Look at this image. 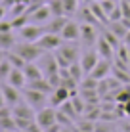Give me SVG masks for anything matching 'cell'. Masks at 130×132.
I'll return each instance as SVG.
<instances>
[{
    "label": "cell",
    "mask_w": 130,
    "mask_h": 132,
    "mask_svg": "<svg viewBox=\"0 0 130 132\" xmlns=\"http://www.w3.org/2000/svg\"><path fill=\"white\" fill-rule=\"evenodd\" d=\"M13 52H17L23 60L29 63V61H37V60H40L42 57V54H44V50L38 46L37 42H19L17 44L15 42V46L12 48Z\"/></svg>",
    "instance_id": "1"
},
{
    "label": "cell",
    "mask_w": 130,
    "mask_h": 132,
    "mask_svg": "<svg viewBox=\"0 0 130 132\" xmlns=\"http://www.w3.org/2000/svg\"><path fill=\"white\" fill-rule=\"evenodd\" d=\"M44 33H46L44 25H37V23H27L25 27H21L17 31L19 38H23V42H37Z\"/></svg>",
    "instance_id": "2"
},
{
    "label": "cell",
    "mask_w": 130,
    "mask_h": 132,
    "mask_svg": "<svg viewBox=\"0 0 130 132\" xmlns=\"http://www.w3.org/2000/svg\"><path fill=\"white\" fill-rule=\"evenodd\" d=\"M63 42L65 40L61 38V35H56V33H44L37 40V44L44 50V52H54V50H57Z\"/></svg>",
    "instance_id": "3"
},
{
    "label": "cell",
    "mask_w": 130,
    "mask_h": 132,
    "mask_svg": "<svg viewBox=\"0 0 130 132\" xmlns=\"http://www.w3.org/2000/svg\"><path fill=\"white\" fill-rule=\"evenodd\" d=\"M98 31H96V25L92 23H80V42L84 44L86 48H92L96 46L98 42Z\"/></svg>",
    "instance_id": "4"
},
{
    "label": "cell",
    "mask_w": 130,
    "mask_h": 132,
    "mask_svg": "<svg viewBox=\"0 0 130 132\" xmlns=\"http://www.w3.org/2000/svg\"><path fill=\"white\" fill-rule=\"evenodd\" d=\"M46 96L48 94L44 92H38V90L34 88H23V98L27 100V103H29L33 109H42L44 107V102H46Z\"/></svg>",
    "instance_id": "5"
},
{
    "label": "cell",
    "mask_w": 130,
    "mask_h": 132,
    "mask_svg": "<svg viewBox=\"0 0 130 132\" xmlns=\"http://www.w3.org/2000/svg\"><path fill=\"white\" fill-rule=\"evenodd\" d=\"M56 117H57V111H56V107H42V109H38L37 111V117H34V121L38 122L42 128H48L50 125H54V122H57L56 121Z\"/></svg>",
    "instance_id": "6"
},
{
    "label": "cell",
    "mask_w": 130,
    "mask_h": 132,
    "mask_svg": "<svg viewBox=\"0 0 130 132\" xmlns=\"http://www.w3.org/2000/svg\"><path fill=\"white\" fill-rule=\"evenodd\" d=\"M61 38L65 42H77V40H80V23L69 19L67 25L63 27V31H61Z\"/></svg>",
    "instance_id": "7"
},
{
    "label": "cell",
    "mask_w": 130,
    "mask_h": 132,
    "mask_svg": "<svg viewBox=\"0 0 130 132\" xmlns=\"http://www.w3.org/2000/svg\"><path fill=\"white\" fill-rule=\"evenodd\" d=\"M111 69H113V63L109 60H105V57H100V61L96 63V67H94L88 75H92L94 79L101 80V79H107V75L111 73Z\"/></svg>",
    "instance_id": "8"
},
{
    "label": "cell",
    "mask_w": 130,
    "mask_h": 132,
    "mask_svg": "<svg viewBox=\"0 0 130 132\" xmlns=\"http://www.w3.org/2000/svg\"><path fill=\"white\" fill-rule=\"evenodd\" d=\"M50 19H52V12H50V8H48L46 4L37 8V10L29 15V23H37V25H46Z\"/></svg>",
    "instance_id": "9"
},
{
    "label": "cell",
    "mask_w": 130,
    "mask_h": 132,
    "mask_svg": "<svg viewBox=\"0 0 130 132\" xmlns=\"http://www.w3.org/2000/svg\"><path fill=\"white\" fill-rule=\"evenodd\" d=\"M0 90H2V94H4V100H6V103H8L10 107L17 105V103L21 102V94H19V88L12 86L10 82H8V84H2V86H0Z\"/></svg>",
    "instance_id": "10"
},
{
    "label": "cell",
    "mask_w": 130,
    "mask_h": 132,
    "mask_svg": "<svg viewBox=\"0 0 130 132\" xmlns=\"http://www.w3.org/2000/svg\"><path fill=\"white\" fill-rule=\"evenodd\" d=\"M42 65H40V69H42L44 77H50V75H56V73H59V65H57V60L56 56H52V54H42Z\"/></svg>",
    "instance_id": "11"
},
{
    "label": "cell",
    "mask_w": 130,
    "mask_h": 132,
    "mask_svg": "<svg viewBox=\"0 0 130 132\" xmlns=\"http://www.w3.org/2000/svg\"><path fill=\"white\" fill-rule=\"evenodd\" d=\"M80 65H82V69L84 73H90L94 67H96V63L100 61V54H98V50H88V52H84L82 56H80Z\"/></svg>",
    "instance_id": "12"
},
{
    "label": "cell",
    "mask_w": 130,
    "mask_h": 132,
    "mask_svg": "<svg viewBox=\"0 0 130 132\" xmlns=\"http://www.w3.org/2000/svg\"><path fill=\"white\" fill-rule=\"evenodd\" d=\"M67 100H71V90L65 88V86H57V88H54V92L50 94V105L52 107H59L63 102Z\"/></svg>",
    "instance_id": "13"
},
{
    "label": "cell",
    "mask_w": 130,
    "mask_h": 132,
    "mask_svg": "<svg viewBox=\"0 0 130 132\" xmlns=\"http://www.w3.org/2000/svg\"><path fill=\"white\" fill-rule=\"evenodd\" d=\"M56 52H57V54H61V56H63V57H65V60L69 61V63H75V61H79V54H80V52H79V48L75 46L73 42L61 44V46L57 48Z\"/></svg>",
    "instance_id": "14"
},
{
    "label": "cell",
    "mask_w": 130,
    "mask_h": 132,
    "mask_svg": "<svg viewBox=\"0 0 130 132\" xmlns=\"http://www.w3.org/2000/svg\"><path fill=\"white\" fill-rule=\"evenodd\" d=\"M67 21H69V17H67V15L52 17V19L48 21L46 25H44V29H46V33H56V35H61V31H63V27L67 25Z\"/></svg>",
    "instance_id": "15"
},
{
    "label": "cell",
    "mask_w": 130,
    "mask_h": 132,
    "mask_svg": "<svg viewBox=\"0 0 130 132\" xmlns=\"http://www.w3.org/2000/svg\"><path fill=\"white\" fill-rule=\"evenodd\" d=\"M96 50H98V54H100V57H105V60H109V61L115 57V48L111 46L109 42H107L103 36H100V38H98Z\"/></svg>",
    "instance_id": "16"
},
{
    "label": "cell",
    "mask_w": 130,
    "mask_h": 132,
    "mask_svg": "<svg viewBox=\"0 0 130 132\" xmlns=\"http://www.w3.org/2000/svg\"><path fill=\"white\" fill-rule=\"evenodd\" d=\"M12 113H13V117H23V119H33V121H34V117H37V113L33 111V107H31L27 102L25 103L19 102L17 105H13Z\"/></svg>",
    "instance_id": "17"
},
{
    "label": "cell",
    "mask_w": 130,
    "mask_h": 132,
    "mask_svg": "<svg viewBox=\"0 0 130 132\" xmlns=\"http://www.w3.org/2000/svg\"><path fill=\"white\" fill-rule=\"evenodd\" d=\"M8 82H10L12 86H15V88L23 90L27 86V77H25L23 69H12L10 77H8Z\"/></svg>",
    "instance_id": "18"
},
{
    "label": "cell",
    "mask_w": 130,
    "mask_h": 132,
    "mask_svg": "<svg viewBox=\"0 0 130 132\" xmlns=\"http://www.w3.org/2000/svg\"><path fill=\"white\" fill-rule=\"evenodd\" d=\"M23 73H25V77H27V82H31V80H38V79H42V77H44L40 65H37L34 61L27 63V65L23 67Z\"/></svg>",
    "instance_id": "19"
},
{
    "label": "cell",
    "mask_w": 130,
    "mask_h": 132,
    "mask_svg": "<svg viewBox=\"0 0 130 132\" xmlns=\"http://www.w3.org/2000/svg\"><path fill=\"white\" fill-rule=\"evenodd\" d=\"M27 88H34V90L44 92V94H52L54 92V86L48 82L46 77H42V79H38V80H31V82L27 84Z\"/></svg>",
    "instance_id": "20"
},
{
    "label": "cell",
    "mask_w": 130,
    "mask_h": 132,
    "mask_svg": "<svg viewBox=\"0 0 130 132\" xmlns=\"http://www.w3.org/2000/svg\"><path fill=\"white\" fill-rule=\"evenodd\" d=\"M88 6H90L92 13L96 15V19L100 21L101 25H107V23H109V17H107V13L103 12V8H101V4L98 2V0H96V2H92V4H88Z\"/></svg>",
    "instance_id": "21"
},
{
    "label": "cell",
    "mask_w": 130,
    "mask_h": 132,
    "mask_svg": "<svg viewBox=\"0 0 130 132\" xmlns=\"http://www.w3.org/2000/svg\"><path fill=\"white\" fill-rule=\"evenodd\" d=\"M79 15H80V23H92V25H101L100 21L96 19V15L92 13V10H90V6L88 4H84V8H80L79 10Z\"/></svg>",
    "instance_id": "22"
},
{
    "label": "cell",
    "mask_w": 130,
    "mask_h": 132,
    "mask_svg": "<svg viewBox=\"0 0 130 132\" xmlns=\"http://www.w3.org/2000/svg\"><path fill=\"white\" fill-rule=\"evenodd\" d=\"M107 29L113 31V33L117 35L120 40H123L124 36H126V33H128V27L124 25L123 21H109V23H107Z\"/></svg>",
    "instance_id": "23"
},
{
    "label": "cell",
    "mask_w": 130,
    "mask_h": 132,
    "mask_svg": "<svg viewBox=\"0 0 130 132\" xmlns=\"http://www.w3.org/2000/svg\"><path fill=\"white\" fill-rule=\"evenodd\" d=\"M13 46H15V36H13V33L10 31V33H2L0 31V50H12Z\"/></svg>",
    "instance_id": "24"
},
{
    "label": "cell",
    "mask_w": 130,
    "mask_h": 132,
    "mask_svg": "<svg viewBox=\"0 0 130 132\" xmlns=\"http://www.w3.org/2000/svg\"><path fill=\"white\" fill-rule=\"evenodd\" d=\"M6 60L12 63L13 69H23V67L27 65V61H25L17 52H13V50H12V52H6Z\"/></svg>",
    "instance_id": "25"
},
{
    "label": "cell",
    "mask_w": 130,
    "mask_h": 132,
    "mask_svg": "<svg viewBox=\"0 0 130 132\" xmlns=\"http://www.w3.org/2000/svg\"><path fill=\"white\" fill-rule=\"evenodd\" d=\"M67 69H69V75L73 77V79L77 80V82H80V80L84 79V75H86V73H84V69H82V65H80V61L71 63V65L67 67Z\"/></svg>",
    "instance_id": "26"
},
{
    "label": "cell",
    "mask_w": 130,
    "mask_h": 132,
    "mask_svg": "<svg viewBox=\"0 0 130 132\" xmlns=\"http://www.w3.org/2000/svg\"><path fill=\"white\" fill-rule=\"evenodd\" d=\"M98 84H100L98 79H94L92 75H84V79L79 82V88L80 90H98Z\"/></svg>",
    "instance_id": "27"
},
{
    "label": "cell",
    "mask_w": 130,
    "mask_h": 132,
    "mask_svg": "<svg viewBox=\"0 0 130 132\" xmlns=\"http://www.w3.org/2000/svg\"><path fill=\"white\" fill-rule=\"evenodd\" d=\"M46 6L50 8L52 12V17H59V15H65L63 12V4H61V0H48Z\"/></svg>",
    "instance_id": "28"
},
{
    "label": "cell",
    "mask_w": 130,
    "mask_h": 132,
    "mask_svg": "<svg viewBox=\"0 0 130 132\" xmlns=\"http://www.w3.org/2000/svg\"><path fill=\"white\" fill-rule=\"evenodd\" d=\"M61 4H63V12L67 17L79 12V0H61Z\"/></svg>",
    "instance_id": "29"
},
{
    "label": "cell",
    "mask_w": 130,
    "mask_h": 132,
    "mask_svg": "<svg viewBox=\"0 0 130 132\" xmlns=\"http://www.w3.org/2000/svg\"><path fill=\"white\" fill-rule=\"evenodd\" d=\"M75 128H77V132H94V128H96V121L82 119V121H79L77 125H75Z\"/></svg>",
    "instance_id": "30"
},
{
    "label": "cell",
    "mask_w": 130,
    "mask_h": 132,
    "mask_svg": "<svg viewBox=\"0 0 130 132\" xmlns=\"http://www.w3.org/2000/svg\"><path fill=\"white\" fill-rule=\"evenodd\" d=\"M101 36H103V38H105V40H107V42H109V44H111V46H113L115 50H117V48L120 46V38H119V36L113 33V31H109L107 27H105V31H103V35H101Z\"/></svg>",
    "instance_id": "31"
},
{
    "label": "cell",
    "mask_w": 130,
    "mask_h": 132,
    "mask_svg": "<svg viewBox=\"0 0 130 132\" xmlns=\"http://www.w3.org/2000/svg\"><path fill=\"white\" fill-rule=\"evenodd\" d=\"M12 63L6 60V56H4V60L0 61V80H8V77H10V73H12Z\"/></svg>",
    "instance_id": "32"
},
{
    "label": "cell",
    "mask_w": 130,
    "mask_h": 132,
    "mask_svg": "<svg viewBox=\"0 0 130 132\" xmlns=\"http://www.w3.org/2000/svg\"><path fill=\"white\" fill-rule=\"evenodd\" d=\"M56 121L59 122L61 126H67V128H73V126H75V119H73V117H69V115H65L63 111H57Z\"/></svg>",
    "instance_id": "33"
},
{
    "label": "cell",
    "mask_w": 130,
    "mask_h": 132,
    "mask_svg": "<svg viewBox=\"0 0 130 132\" xmlns=\"http://www.w3.org/2000/svg\"><path fill=\"white\" fill-rule=\"evenodd\" d=\"M98 2H100V0H98ZM100 4H101V8H103V12L107 13V17L119 8V0H101Z\"/></svg>",
    "instance_id": "34"
},
{
    "label": "cell",
    "mask_w": 130,
    "mask_h": 132,
    "mask_svg": "<svg viewBox=\"0 0 130 132\" xmlns=\"http://www.w3.org/2000/svg\"><path fill=\"white\" fill-rule=\"evenodd\" d=\"M0 130H17L13 115H10V117H2V119H0Z\"/></svg>",
    "instance_id": "35"
},
{
    "label": "cell",
    "mask_w": 130,
    "mask_h": 132,
    "mask_svg": "<svg viewBox=\"0 0 130 132\" xmlns=\"http://www.w3.org/2000/svg\"><path fill=\"white\" fill-rule=\"evenodd\" d=\"M12 27L15 31H19L21 27H25L27 23H29V15H27V13H23V15H17V17H12Z\"/></svg>",
    "instance_id": "36"
},
{
    "label": "cell",
    "mask_w": 130,
    "mask_h": 132,
    "mask_svg": "<svg viewBox=\"0 0 130 132\" xmlns=\"http://www.w3.org/2000/svg\"><path fill=\"white\" fill-rule=\"evenodd\" d=\"M59 111H63L65 115H69V117H73V119H77V111H75V107H73V102H71V100H67V102H63L59 105Z\"/></svg>",
    "instance_id": "37"
},
{
    "label": "cell",
    "mask_w": 130,
    "mask_h": 132,
    "mask_svg": "<svg viewBox=\"0 0 130 132\" xmlns=\"http://www.w3.org/2000/svg\"><path fill=\"white\" fill-rule=\"evenodd\" d=\"M71 102H73V107L75 111H77V115H84V109H86V102H84L80 96H75L71 98Z\"/></svg>",
    "instance_id": "38"
},
{
    "label": "cell",
    "mask_w": 130,
    "mask_h": 132,
    "mask_svg": "<svg viewBox=\"0 0 130 132\" xmlns=\"http://www.w3.org/2000/svg\"><path fill=\"white\" fill-rule=\"evenodd\" d=\"M27 4H15V6H12L10 10V15L12 17H17V15H23V13H27Z\"/></svg>",
    "instance_id": "39"
},
{
    "label": "cell",
    "mask_w": 130,
    "mask_h": 132,
    "mask_svg": "<svg viewBox=\"0 0 130 132\" xmlns=\"http://www.w3.org/2000/svg\"><path fill=\"white\" fill-rule=\"evenodd\" d=\"M94 132H111V125L109 121H96V128H94Z\"/></svg>",
    "instance_id": "40"
},
{
    "label": "cell",
    "mask_w": 130,
    "mask_h": 132,
    "mask_svg": "<svg viewBox=\"0 0 130 132\" xmlns=\"http://www.w3.org/2000/svg\"><path fill=\"white\" fill-rule=\"evenodd\" d=\"M120 12H123V19L130 21V0H120Z\"/></svg>",
    "instance_id": "41"
},
{
    "label": "cell",
    "mask_w": 130,
    "mask_h": 132,
    "mask_svg": "<svg viewBox=\"0 0 130 132\" xmlns=\"http://www.w3.org/2000/svg\"><path fill=\"white\" fill-rule=\"evenodd\" d=\"M15 119V126H17V130H25L27 126L33 122V119H23V117H13Z\"/></svg>",
    "instance_id": "42"
},
{
    "label": "cell",
    "mask_w": 130,
    "mask_h": 132,
    "mask_svg": "<svg viewBox=\"0 0 130 132\" xmlns=\"http://www.w3.org/2000/svg\"><path fill=\"white\" fill-rule=\"evenodd\" d=\"M27 132H44V128H42V126H40L38 125V122L37 121H33V122H31V125L29 126H27V128H25Z\"/></svg>",
    "instance_id": "43"
},
{
    "label": "cell",
    "mask_w": 130,
    "mask_h": 132,
    "mask_svg": "<svg viewBox=\"0 0 130 132\" xmlns=\"http://www.w3.org/2000/svg\"><path fill=\"white\" fill-rule=\"evenodd\" d=\"M0 31L2 33H10V31H13V27H12V21H0Z\"/></svg>",
    "instance_id": "44"
},
{
    "label": "cell",
    "mask_w": 130,
    "mask_h": 132,
    "mask_svg": "<svg viewBox=\"0 0 130 132\" xmlns=\"http://www.w3.org/2000/svg\"><path fill=\"white\" fill-rule=\"evenodd\" d=\"M10 115H13L10 105H2L0 107V119H2V117H10Z\"/></svg>",
    "instance_id": "45"
},
{
    "label": "cell",
    "mask_w": 130,
    "mask_h": 132,
    "mask_svg": "<svg viewBox=\"0 0 130 132\" xmlns=\"http://www.w3.org/2000/svg\"><path fill=\"white\" fill-rule=\"evenodd\" d=\"M61 128H63V126H61L59 122H54V125H50L48 128H44V132H59Z\"/></svg>",
    "instance_id": "46"
},
{
    "label": "cell",
    "mask_w": 130,
    "mask_h": 132,
    "mask_svg": "<svg viewBox=\"0 0 130 132\" xmlns=\"http://www.w3.org/2000/svg\"><path fill=\"white\" fill-rule=\"evenodd\" d=\"M4 17H6V6H4V4L0 2V21H2Z\"/></svg>",
    "instance_id": "47"
},
{
    "label": "cell",
    "mask_w": 130,
    "mask_h": 132,
    "mask_svg": "<svg viewBox=\"0 0 130 132\" xmlns=\"http://www.w3.org/2000/svg\"><path fill=\"white\" fill-rule=\"evenodd\" d=\"M123 42L126 44V46H130V29H128V33H126V36L123 38Z\"/></svg>",
    "instance_id": "48"
},
{
    "label": "cell",
    "mask_w": 130,
    "mask_h": 132,
    "mask_svg": "<svg viewBox=\"0 0 130 132\" xmlns=\"http://www.w3.org/2000/svg\"><path fill=\"white\" fill-rule=\"evenodd\" d=\"M2 105H8V103H6V100H4V94H2V90H0V107H2Z\"/></svg>",
    "instance_id": "49"
},
{
    "label": "cell",
    "mask_w": 130,
    "mask_h": 132,
    "mask_svg": "<svg viewBox=\"0 0 130 132\" xmlns=\"http://www.w3.org/2000/svg\"><path fill=\"white\" fill-rule=\"evenodd\" d=\"M123 107H124V113L130 115V102H128V103H123Z\"/></svg>",
    "instance_id": "50"
},
{
    "label": "cell",
    "mask_w": 130,
    "mask_h": 132,
    "mask_svg": "<svg viewBox=\"0 0 130 132\" xmlns=\"http://www.w3.org/2000/svg\"><path fill=\"white\" fill-rule=\"evenodd\" d=\"M59 132H73V130H71V128H67V126H63V128H61Z\"/></svg>",
    "instance_id": "51"
},
{
    "label": "cell",
    "mask_w": 130,
    "mask_h": 132,
    "mask_svg": "<svg viewBox=\"0 0 130 132\" xmlns=\"http://www.w3.org/2000/svg\"><path fill=\"white\" fill-rule=\"evenodd\" d=\"M84 4H92V2H96V0H82Z\"/></svg>",
    "instance_id": "52"
},
{
    "label": "cell",
    "mask_w": 130,
    "mask_h": 132,
    "mask_svg": "<svg viewBox=\"0 0 130 132\" xmlns=\"http://www.w3.org/2000/svg\"><path fill=\"white\" fill-rule=\"evenodd\" d=\"M4 56H6V52H0V61L4 60Z\"/></svg>",
    "instance_id": "53"
},
{
    "label": "cell",
    "mask_w": 130,
    "mask_h": 132,
    "mask_svg": "<svg viewBox=\"0 0 130 132\" xmlns=\"http://www.w3.org/2000/svg\"><path fill=\"white\" fill-rule=\"evenodd\" d=\"M128 63H130V46H128Z\"/></svg>",
    "instance_id": "54"
},
{
    "label": "cell",
    "mask_w": 130,
    "mask_h": 132,
    "mask_svg": "<svg viewBox=\"0 0 130 132\" xmlns=\"http://www.w3.org/2000/svg\"><path fill=\"white\" fill-rule=\"evenodd\" d=\"M0 132H15V130H0Z\"/></svg>",
    "instance_id": "55"
},
{
    "label": "cell",
    "mask_w": 130,
    "mask_h": 132,
    "mask_svg": "<svg viewBox=\"0 0 130 132\" xmlns=\"http://www.w3.org/2000/svg\"><path fill=\"white\" fill-rule=\"evenodd\" d=\"M15 132H27V130H15Z\"/></svg>",
    "instance_id": "56"
},
{
    "label": "cell",
    "mask_w": 130,
    "mask_h": 132,
    "mask_svg": "<svg viewBox=\"0 0 130 132\" xmlns=\"http://www.w3.org/2000/svg\"><path fill=\"white\" fill-rule=\"evenodd\" d=\"M0 2H2V0H0Z\"/></svg>",
    "instance_id": "57"
},
{
    "label": "cell",
    "mask_w": 130,
    "mask_h": 132,
    "mask_svg": "<svg viewBox=\"0 0 130 132\" xmlns=\"http://www.w3.org/2000/svg\"><path fill=\"white\" fill-rule=\"evenodd\" d=\"M100 2H101V0H100Z\"/></svg>",
    "instance_id": "58"
}]
</instances>
